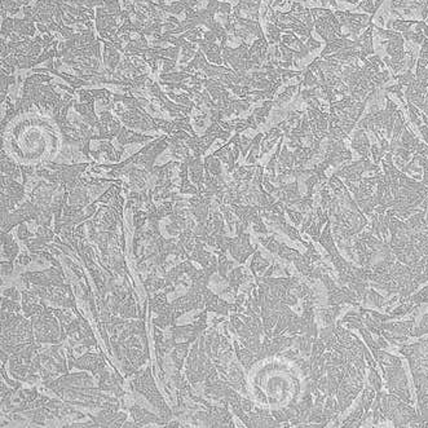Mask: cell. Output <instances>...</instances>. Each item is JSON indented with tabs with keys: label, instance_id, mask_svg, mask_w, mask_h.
I'll use <instances>...</instances> for the list:
<instances>
[{
	"label": "cell",
	"instance_id": "9a60e30c",
	"mask_svg": "<svg viewBox=\"0 0 428 428\" xmlns=\"http://www.w3.org/2000/svg\"><path fill=\"white\" fill-rule=\"evenodd\" d=\"M368 380H369V383H370V385H373V387L375 388L376 392H380V391H382L383 382H382V378H380V375L378 374V369L370 368V366H369Z\"/></svg>",
	"mask_w": 428,
	"mask_h": 428
},
{
	"label": "cell",
	"instance_id": "7402d4cb",
	"mask_svg": "<svg viewBox=\"0 0 428 428\" xmlns=\"http://www.w3.org/2000/svg\"><path fill=\"white\" fill-rule=\"evenodd\" d=\"M3 296H6V298H9V299H12V300H16V301L20 299V294H18V290L16 289V287H9V289H4L3 290Z\"/></svg>",
	"mask_w": 428,
	"mask_h": 428
},
{
	"label": "cell",
	"instance_id": "83f0119b",
	"mask_svg": "<svg viewBox=\"0 0 428 428\" xmlns=\"http://www.w3.org/2000/svg\"><path fill=\"white\" fill-rule=\"evenodd\" d=\"M417 154H419V155H424V157H428V146L425 142H422L419 141V144H418L417 146V151H415ZM414 153V154H415Z\"/></svg>",
	"mask_w": 428,
	"mask_h": 428
},
{
	"label": "cell",
	"instance_id": "52a82bcc",
	"mask_svg": "<svg viewBox=\"0 0 428 428\" xmlns=\"http://www.w3.org/2000/svg\"><path fill=\"white\" fill-rule=\"evenodd\" d=\"M364 414H365V406H364V404H362L361 400H360L359 406H357V408L355 409V410H353L352 413L345 418V419L341 420L340 424L343 425V427H359L360 422H361L362 417H364Z\"/></svg>",
	"mask_w": 428,
	"mask_h": 428
},
{
	"label": "cell",
	"instance_id": "5b68a950",
	"mask_svg": "<svg viewBox=\"0 0 428 428\" xmlns=\"http://www.w3.org/2000/svg\"><path fill=\"white\" fill-rule=\"evenodd\" d=\"M373 34H374V22H371L368 26V29H365L364 32H362L359 38H357V41L360 42V50H361L362 56H365V57L374 55Z\"/></svg>",
	"mask_w": 428,
	"mask_h": 428
},
{
	"label": "cell",
	"instance_id": "4316f807",
	"mask_svg": "<svg viewBox=\"0 0 428 428\" xmlns=\"http://www.w3.org/2000/svg\"><path fill=\"white\" fill-rule=\"evenodd\" d=\"M419 58H423V60H428V38L424 39V42L422 43V47L419 50Z\"/></svg>",
	"mask_w": 428,
	"mask_h": 428
},
{
	"label": "cell",
	"instance_id": "f1b7e54d",
	"mask_svg": "<svg viewBox=\"0 0 428 428\" xmlns=\"http://www.w3.org/2000/svg\"><path fill=\"white\" fill-rule=\"evenodd\" d=\"M203 38H205V41L211 42V43H215V42L217 41L216 34H215L214 31H211V30H210V31H206L205 34H203Z\"/></svg>",
	"mask_w": 428,
	"mask_h": 428
},
{
	"label": "cell",
	"instance_id": "d6986e66",
	"mask_svg": "<svg viewBox=\"0 0 428 428\" xmlns=\"http://www.w3.org/2000/svg\"><path fill=\"white\" fill-rule=\"evenodd\" d=\"M357 8L365 11L368 15L375 16L376 15V9H375V3L373 0H361L359 4H357Z\"/></svg>",
	"mask_w": 428,
	"mask_h": 428
},
{
	"label": "cell",
	"instance_id": "3957f363",
	"mask_svg": "<svg viewBox=\"0 0 428 428\" xmlns=\"http://www.w3.org/2000/svg\"><path fill=\"white\" fill-rule=\"evenodd\" d=\"M368 131L364 130V128H355V135L351 139V145L352 148L362 157V158H370L371 151H370V142H369V137L366 135Z\"/></svg>",
	"mask_w": 428,
	"mask_h": 428
},
{
	"label": "cell",
	"instance_id": "1f68e13d",
	"mask_svg": "<svg viewBox=\"0 0 428 428\" xmlns=\"http://www.w3.org/2000/svg\"><path fill=\"white\" fill-rule=\"evenodd\" d=\"M420 209L424 210V211H428V196L424 198V201L422 202V205H420Z\"/></svg>",
	"mask_w": 428,
	"mask_h": 428
},
{
	"label": "cell",
	"instance_id": "484cf974",
	"mask_svg": "<svg viewBox=\"0 0 428 428\" xmlns=\"http://www.w3.org/2000/svg\"><path fill=\"white\" fill-rule=\"evenodd\" d=\"M175 66H176V60L165 57V60H163V72H170Z\"/></svg>",
	"mask_w": 428,
	"mask_h": 428
},
{
	"label": "cell",
	"instance_id": "f546056e",
	"mask_svg": "<svg viewBox=\"0 0 428 428\" xmlns=\"http://www.w3.org/2000/svg\"><path fill=\"white\" fill-rule=\"evenodd\" d=\"M36 29H38V31L42 32V35L47 34V32H50V30H48V26H47L46 23L38 22V23H36Z\"/></svg>",
	"mask_w": 428,
	"mask_h": 428
},
{
	"label": "cell",
	"instance_id": "603a6c76",
	"mask_svg": "<svg viewBox=\"0 0 428 428\" xmlns=\"http://www.w3.org/2000/svg\"><path fill=\"white\" fill-rule=\"evenodd\" d=\"M30 263H31V256H30L27 252H21V254L18 255V265H20L21 268L29 265Z\"/></svg>",
	"mask_w": 428,
	"mask_h": 428
},
{
	"label": "cell",
	"instance_id": "e0dca14e",
	"mask_svg": "<svg viewBox=\"0 0 428 428\" xmlns=\"http://www.w3.org/2000/svg\"><path fill=\"white\" fill-rule=\"evenodd\" d=\"M410 300L413 301L414 304H417V305H422L423 303H428V286L424 287L423 290H420L417 294L410 295Z\"/></svg>",
	"mask_w": 428,
	"mask_h": 428
},
{
	"label": "cell",
	"instance_id": "30bf717a",
	"mask_svg": "<svg viewBox=\"0 0 428 428\" xmlns=\"http://www.w3.org/2000/svg\"><path fill=\"white\" fill-rule=\"evenodd\" d=\"M276 255H277L278 258L285 259V260H287V261H292V263L303 256V254H300L298 250L290 249V247H287L285 243H280V247H278V251Z\"/></svg>",
	"mask_w": 428,
	"mask_h": 428
},
{
	"label": "cell",
	"instance_id": "5bb4252c",
	"mask_svg": "<svg viewBox=\"0 0 428 428\" xmlns=\"http://www.w3.org/2000/svg\"><path fill=\"white\" fill-rule=\"evenodd\" d=\"M424 334H428V312L423 316L419 325L413 327V330L410 331L409 336H410V338H419V336L424 335Z\"/></svg>",
	"mask_w": 428,
	"mask_h": 428
},
{
	"label": "cell",
	"instance_id": "ac0fdd59",
	"mask_svg": "<svg viewBox=\"0 0 428 428\" xmlns=\"http://www.w3.org/2000/svg\"><path fill=\"white\" fill-rule=\"evenodd\" d=\"M52 76L51 75H46V74H38V72H35L34 75L29 76V78L25 79V82H27V83H31V84H42V83H48V82H52Z\"/></svg>",
	"mask_w": 428,
	"mask_h": 428
},
{
	"label": "cell",
	"instance_id": "44dd1931",
	"mask_svg": "<svg viewBox=\"0 0 428 428\" xmlns=\"http://www.w3.org/2000/svg\"><path fill=\"white\" fill-rule=\"evenodd\" d=\"M76 93L79 95V101L81 102H93L95 101V97L92 96V93L87 90H76Z\"/></svg>",
	"mask_w": 428,
	"mask_h": 428
},
{
	"label": "cell",
	"instance_id": "6da1fadb",
	"mask_svg": "<svg viewBox=\"0 0 428 428\" xmlns=\"http://www.w3.org/2000/svg\"><path fill=\"white\" fill-rule=\"evenodd\" d=\"M335 16L338 17L339 22L341 25V29L348 30L347 38H352V41H356L361 35V31L365 29H368V26L373 22L374 16L369 15H361V13H353L349 11H338L336 9Z\"/></svg>",
	"mask_w": 428,
	"mask_h": 428
},
{
	"label": "cell",
	"instance_id": "7c38bea8",
	"mask_svg": "<svg viewBox=\"0 0 428 428\" xmlns=\"http://www.w3.org/2000/svg\"><path fill=\"white\" fill-rule=\"evenodd\" d=\"M265 29H266L265 38L268 39L269 44H270V46H275V44L280 43L281 39H282V35L281 34H282L284 31H282L277 25H275V23H272V22H268V21H266Z\"/></svg>",
	"mask_w": 428,
	"mask_h": 428
},
{
	"label": "cell",
	"instance_id": "2e32d148",
	"mask_svg": "<svg viewBox=\"0 0 428 428\" xmlns=\"http://www.w3.org/2000/svg\"><path fill=\"white\" fill-rule=\"evenodd\" d=\"M286 212H287V215H289L290 220H291L292 223L295 224V226H299L300 224H303V220H304V216H305V214H303L301 211H298V210L290 209L289 206H286Z\"/></svg>",
	"mask_w": 428,
	"mask_h": 428
},
{
	"label": "cell",
	"instance_id": "9c48e42d",
	"mask_svg": "<svg viewBox=\"0 0 428 428\" xmlns=\"http://www.w3.org/2000/svg\"><path fill=\"white\" fill-rule=\"evenodd\" d=\"M301 87V83L299 82L298 84H292V86H289V87L285 88V91L282 93L277 96V99L275 100V106H282L284 104H287L290 102V100L294 97V93L296 92V90Z\"/></svg>",
	"mask_w": 428,
	"mask_h": 428
},
{
	"label": "cell",
	"instance_id": "d4e9b609",
	"mask_svg": "<svg viewBox=\"0 0 428 428\" xmlns=\"http://www.w3.org/2000/svg\"><path fill=\"white\" fill-rule=\"evenodd\" d=\"M231 12H233V8H231V6L228 3V2H220V6H219L220 15H231Z\"/></svg>",
	"mask_w": 428,
	"mask_h": 428
},
{
	"label": "cell",
	"instance_id": "8fae6325",
	"mask_svg": "<svg viewBox=\"0 0 428 428\" xmlns=\"http://www.w3.org/2000/svg\"><path fill=\"white\" fill-rule=\"evenodd\" d=\"M263 139H264V133H258V135L252 139V146H251V149H250L249 157L246 158L247 165H249V163L250 165H255L259 157H260L259 155V149H260Z\"/></svg>",
	"mask_w": 428,
	"mask_h": 428
},
{
	"label": "cell",
	"instance_id": "d6a6232c",
	"mask_svg": "<svg viewBox=\"0 0 428 428\" xmlns=\"http://www.w3.org/2000/svg\"><path fill=\"white\" fill-rule=\"evenodd\" d=\"M384 3V0H375V9L376 12H378V9L382 7V4Z\"/></svg>",
	"mask_w": 428,
	"mask_h": 428
},
{
	"label": "cell",
	"instance_id": "4dcf8cb0",
	"mask_svg": "<svg viewBox=\"0 0 428 428\" xmlns=\"http://www.w3.org/2000/svg\"><path fill=\"white\" fill-rule=\"evenodd\" d=\"M419 109L422 110V111L425 114V115H428V92H427V95H425L424 102H423V105L419 107Z\"/></svg>",
	"mask_w": 428,
	"mask_h": 428
},
{
	"label": "cell",
	"instance_id": "277c9868",
	"mask_svg": "<svg viewBox=\"0 0 428 428\" xmlns=\"http://www.w3.org/2000/svg\"><path fill=\"white\" fill-rule=\"evenodd\" d=\"M116 140L121 144V146H125L128 144H135V142H145L149 140H153V136H148V135H141V133L132 132L128 127H122L121 132L116 136Z\"/></svg>",
	"mask_w": 428,
	"mask_h": 428
},
{
	"label": "cell",
	"instance_id": "cb8c5ba5",
	"mask_svg": "<svg viewBox=\"0 0 428 428\" xmlns=\"http://www.w3.org/2000/svg\"><path fill=\"white\" fill-rule=\"evenodd\" d=\"M305 44H307L308 50L310 51V52H315V51H317L319 48H321V42H317L315 38H309L305 41Z\"/></svg>",
	"mask_w": 428,
	"mask_h": 428
},
{
	"label": "cell",
	"instance_id": "ba28073f",
	"mask_svg": "<svg viewBox=\"0 0 428 428\" xmlns=\"http://www.w3.org/2000/svg\"><path fill=\"white\" fill-rule=\"evenodd\" d=\"M269 263H270V261H269L268 259H264L263 256H261V252L256 250L254 258H252L251 265H250V270H251V273L254 275V277H258L259 275L264 273V270L269 266Z\"/></svg>",
	"mask_w": 428,
	"mask_h": 428
},
{
	"label": "cell",
	"instance_id": "8992f818",
	"mask_svg": "<svg viewBox=\"0 0 428 428\" xmlns=\"http://www.w3.org/2000/svg\"><path fill=\"white\" fill-rule=\"evenodd\" d=\"M362 303L369 304L370 307L374 308H385L388 305V299L380 295L374 289H368L365 296L362 298Z\"/></svg>",
	"mask_w": 428,
	"mask_h": 428
},
{
	"label": "cell",
	"instance_id": "4fadbf2b",
	"mask_svg": "<svg viewBox=\"0 0 428 428\" xmlns=\"http://www.w3.org/2000/svg\"><path fill=\"white\" fill-rule=\"evenodd\" d=\"M205 170H207L210 174H212L214 176H221V163H220V160L217 157H215L214 154L212 155L206 157L205 158Z\"/></svg>",
	"mask_w": 428,
	"mask_h": 428
},
{
	"label": "cell",
	"instance_id": "ffe728a7",
	"mask_svg": "<svg viewBox=\"0 0 428 428\" xmlns=\"http://www.w3.org/2000/svg\"><path fill=\"white\" fill-rule=\"evenodd\" d=\"M17 235H18V238H20V241H22L23 243L27 242V241L30 240V238H32V233L29 230V228L26 226V224H25V221L23 223H21L20 225H18V229H17Z\"/></svg>",
	"mask_w": 428,
	"mask_h": 428
},
{
	"label": "cell",
	"instance_id": "7a4b0ae2",
	"mask_svg": "<svg viewBox=\"0 0 428 428\" xmlns=\"http://www.w3.org/2000/svg\"><path fill=\"white\" fill-rule=\"evenodd\" d=\"M404 11V13H410V11H418V15L423 21L428 18V0H392L391 12Z\"/></svg>",
	"mask_w": 428,
	"mask_h": 428
}]
</instances>
